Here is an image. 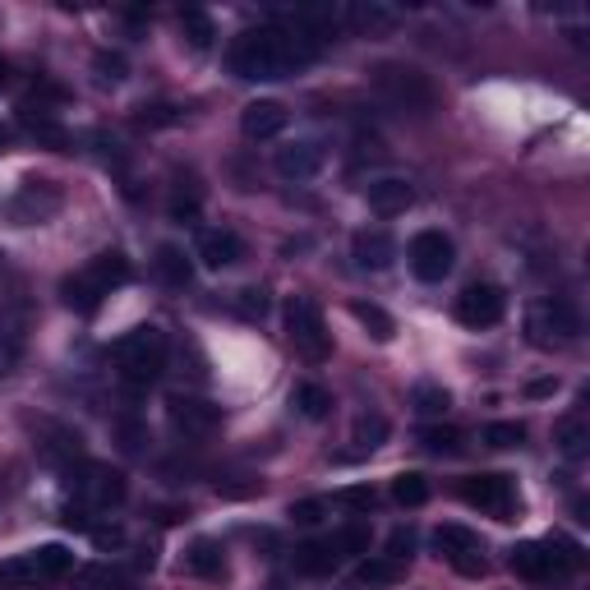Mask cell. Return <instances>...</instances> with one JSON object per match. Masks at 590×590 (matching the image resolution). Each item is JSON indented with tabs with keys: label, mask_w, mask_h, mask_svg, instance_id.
Here are the masks:
<instances>
[{
	"label": "cell",
	"mask_w": 590,
	"mask_h": 590,
	"mask_svg": "<svg viewBox=\"0 0 590 590\" xmlns=\"http://www.w3.org/2000/svg\"><path fill=\"white\" fill-rule=\"evenodd\" d=\"M461 498H466L471 508L498 516V522H512V512H516V485L508 475H493V471L461 479Z\"/></svg>",
	"instance_id": "8"
},
{
	"label": "cell",
	"mask_w": 590,
	"mask_h": 590,
	"mask_svg": "<svg viewBox=\"0 0 590 590\" xmlns=\"http://www.w3.org/2000/svg\"><path fill=\"white\" fill-rule=\"evenodd\" d=\"M350 249H356V264L360 268H387V264H393V254H397L393 235H383V231H360Z\"/></svg>",
	"instance_id": "22"
},
{
	"label": "cell",
	"mask_w": 590,
	"mask_h": 590,
	"mask_svg": "<svg viewBox=\"0 0 590 590\" xmlns=\"http://www.w3.org/2000/svg\"><path fill=\"white\" fill-rule=\"evenodd\" d=\"M88 540L98 544L102 553H116V549L125 544V530H120V526H88Z\"/></svg>",
	"instance_id": "42"
},
{
	"label": "cell",
	"mask_w": 590,
	"mask_h": 590,
	"mask_svg": "<svg viewBox=\"0 0 590 590\" xmlns=\"http://www.w3.org/2000/svg\"><path fill=\"white\" fill-rule=\"evenodd\" d=\"M180 33H184V42H190L194 51H208V47H213V37H217L213 18L203 14V10H184V14H180Z\"/></svg>",
	"instance_id": "28"
},
{
	"label": "cell",
	"mask_w": 590,
	"mask_h": 590,
	"mask_svg": "<svg viewBox=\"0 0 590 590\" xmlns=\"http://www.w3.org/2000/svg\"><path fill=\"white\" fill-rule=\"evenodd\" d=\"M5 74H10V65H5V61H0V84H5Z\"/></svg>",
	"instance_id": "49"
},
{
	"label": "cell",
	"mask_w": 590,
	"mask_h": 590,
	"mask_svg": "<svg viewBox=\"0 0 590 590\" xmlns=\"http://www.w3.org/2000/svg\"><path fill=\"white\" fill-rule=\"evenodd\" d=\"M411 401H415V411H420V415H442V411H448V406H452L448 387H438V383H420Z\"/></svg>",
	"instance_id": "36"
},
{
	"label": "cell",
	"mask_w": 590,
	"mask_h": 590,
	"mask_svg": "<svg viewBox=\"0 0 590 590\" xmlns=\"http://www.w3.org/2000/svg\"><path fill=\"white\" fill-rule=\"evenodd\" d=\"M581 563H586L581 544L563 540V535H549V540H522V544H512V559H508V567L526 581H559V577H572Z\"/></svg>",
	"instance_id": "2"
},
{
	"label": "cell",
	"mask_w": 590,
	"mask_h": 590,
	"mask_svg": "<svg viewBox=\"0 0 590 590\" xmlns=\"http://www.w3.org/2000/svg\"><path fill=\"white\" fill-rule=\"evenodd\" d=\"M286 516L295 526H319L323 516H328V498H300V503H291Z\"/></svg>",
	"instance_id": "38"
},
{
	"label": "cell",
	"mask_w": 590,
	"mask_h": 590,
	"mask_svg": "<svg viewBox=\"0 0 590 590\" xmlns=\"http://www.w3.org/2000/svg\"><path fill=\"white\" fill-rule=\"evenodd\" d=\"M291 125V111L282 106V102H272V98H258V102H249L245 111H240V129H245V139H277L282 129Z\"/></svg>",
	"instance_id": "16"
},
{
	"label": "cell",
	"mask_w": 590,
	"mask_h": 590,
	"mask_svg": "<svg viewBox=\"0 0 590 590\" xmlns=\"http://www.w3.org/2000/svg\"><path fill=\"white\" fill-rule=\"evenodd\" d=\"M503 309H508L503 291L489 286V282H475L457 295V319L466 328H493L498 319H503Z\"/></svg>",
	"instance_id": "11"
},
{
	"label": "cell",
	"mask_w": 590,
	"mask_h": 590,
	"mask_svg": "<svg viewBox=\"0 0 590 590\" xmlns=\"http://www.w3.org/2000/svg\"><path fill=\"white\" fill-rule=\"evenodd\" d=\"M18 120H24V129H28V134H33L37 143H47V148H65V143H69V139H65V129L55 125L42 106L24 102V106H18Z\"/></svg>",
	"instance_id": "23"
},
{
	"label": "cell",
	"mask_w": 590,
	"mask_h": 590,
	"mask_svg": "<svg viewBox=\"0 0 590 590\" xmlns=\"http://www.w3.org/2000/svg\"><path fill=\"white\" fill-rule=\"evenodd\" d=\"M221 563H227V549L217 540H194L184 549V567H190L194 577H221Z\"/></svg>",
	"instance_id": "24"
},
{
	"label": "cell",
	"mask_w": 590,
	"mask_h": 590,
	"mask_svg": "<svg viewBox=\"0 0 590 590\" xmlns=\"http://www.w3.org/2000/svg\"><path fill=\"white\" fill-rule=\"evenodd\" d=\"M157 272L166 277V286H190V277H194L190 258H184L176 245H162L157 249Z\"/></svg>",
	"instance_id": "29"
},
{
	"label": "cell",
	"mask_w": 590,
	"mask_h": 590,
	"mask_svg": "<svg viewBox=\"0 0 590 590\" xmlns=\"http://www.w3.org/2000/svg\"><path fill=\"white\" fill-rule=\"evenodd\" d=\"M291 563H295V572H300V577H328V572L342 567L337 549H332L328 540H309V544H300Z\"/></svg>",
	"instance_id": "20"
},
{
	"label": "cell",
	"mask_w": 590,
	"mask_h": 590,
	"mask_svg": "<svg viewBox=\"0 0 590 590\" xmlns=\"http://www.w3.org/2000/svg\"><path fill=\"white\" fill-rule=\"evenodd\" d=\"M55 208H61V190H55L51 180H24L10 203V217L18 227H37V221H47Z\"/></svg>",
	"instance_id": "12"
},
{
	"label": "cell",
	"mask_w": 590,
	"mask_h": 590,
	"mask_svg": "<svg viewBox=\"0 0 590 590\" xmlns=\"http://www.w3.org/2000/svg\"><path fill=\"white\" fill-rule=\"evenodd\" d=\"M37 581L33 559H5L0 563V590H28Z\"/></svg>",
	"instance_id": "34"
},
{
	"label": "cell",
	"mask_w": 590,
	"mask_h": 590,
	"mask_svg": "<svg viewBox=\"0 0 590 590\" xmlns=\"http://www.w3.org/2000/svg\"><path fill=\"white\" fill-rule=\"evenodd\" d=\"M286 342L295 346V356H305L309 364H323L332 356V332L323 323V313L305 295H291L286 300Z\"/></svg>",
	"instance_id": "5"
},
{
	"label": "cell",
	"mask_w": 590,
	"mask_h": 590,
	"mask_svg": "<svg viewBox=\"0 0 590 590\" xmlns=\"http://www.w3.org/2000/svg\"><path fill=\"white\" fill-rule=\"evenodd\" d=\"M393 498H397L401 508H420L424 498H429V479H424L420 471H401L393 479Z\"/></svg>",
	"instance_id": "30"
},
{
	"label": "cell",
	"mask_w": 590,
	"mask_h": 590,
	"mask_svg": "<svg viewBox=\"0 0 590 590\" xmlns=\"http://www.w3.org/2000/svg\"><path fill=\"white\" fill-rule=\"evenodd\" d=\"M194 254H198V264L203 268H235L240 258H245V240H240L231 227H203L198 240H194Z\"/></svg>",
	"instance_id": "14"
},
{
	"label": "cell",
	"mask_w": 590,
	"mask_h": 590,
	"mask_svg": "<svg viewBox=\"0 0 590 590\" xmlns=\"http://www.w3.org/2000/svg\"><path fill=\"white\" fill-rule=\"evenodd\" d=\"M406 258H411V272L420 277V282H442L457 264V249L442 231H420L411 240V249H406Z\"/></svg>",
	"instance_id": "9"
},
{
	"label": "cell",
	"mask_w": 590,
	"mask_h": 590,
	"mask_svg": "<svg viewBox=\"0 0 590 590\" xmlns=\"http://www.w3.org/2000/svg\"><path fill=\"white\" fill-rule=\"evenodd\" d=\"M411 549H415V535L411 530H406V526H397L393 535H387V563H406V559H411Z\"/></svg>",
	"instance_id": "39"
},
{
	"label": "cell",
	"mask_w": 590,
	"mask_h": 590,
	"mask_svg": "<svg viewBox=\"0 0 590 590\" xmlns=\"http://www.w3.org/2000/svg\"><path fill=\"white\" fill-rule=\"evenodd\" d=\"M217 493L221 498H249V493H258V485H217Z\"/></svg>",
	"instance_id": "46"
},
{
	"label": "cell",
	"mask_w": 590,
	"mask_h": 590,
	"mask_svg": "<svg viewBox=\"0 0 590 590\" xmlns=\"http://www.w3.org/2000/svg\"><path fill=\"white\" fill-rule=\"evenodd\" d=\"M10 143V134H5V125H0V148H5Z\"/></svg>",
	"instance_id": "48"
},
{
	"label": "cell",
	"mask_w": 590,
	"mask_h": 590,
	"mask_svg": "<svg viewBox=\"0 0 590 590\" xmlns=\"http://www.w3.org/2000/svg\"><path fill=\"white\" fill-rule=\"evenodd\" d=\"M291 406H295V411H300L305 420H323V415L332 411V393H328V387H319V383H300V387L291 393Z\"/></svg>",
	"instance_id": "26"
},
{
	"label": "cell",
	"mask_w": 590,
	"mask_h": 590,
	"mask_svg": "<svg viewBox=\"0 0 590 590\" xmlns=\"http://www.w3.org/2000/svg\"><path fill=\"white\" fill-rule=\"evenodd\" d=\"M61 295H65V305H69V309H79V313H98V305H102V291H98V286H88V282H84V272L65 277Z\"/></svg>",
	"instance_id": "27"
},
{
	"label": "cell",
	"mask_w": 590,
	"mask_h": 590,
	"mask_svg": "<svg viewBox=\"0 0 590 590\" xmlns=\"http://www.w3.org/2000/svg\"><path fill=\"white\" fill-rule=\"evenodd\" d=\"M553 387H559V379H535V383L526 387V393H530V397H549Z\"/></svg>",
	"instance_id": "47"
},
{
	"label": "cell",
	"mask_w": 590,
	"mask_h": 590,
	"mask_svg": "<svg viewBox=\"0 0 590 590\" xmlns=\"http://www.w3.org/2000/svg\"><path fill=\"white\" fill-rule=\"evenodd\" d=\"M328 544L337 549V559H356V553H369V526H342Z\"/></svg>",
	"instance_id": "35"
},
{
	"label": "cell",
	"mask_w": 590,
	"mask_h": 590,
	"mask_svg": "<svg viewBox=\"0 0 590 590\" xmlns=\"http://www.w3.org/2000/svg\"><path fill=\"white\" fill-rule=\"evenodd\" d=\"M33 567H37V581H55V577H65V572L74 567V553L65 544H42L37 553H28Z\"/></svg>",
	"instance_id": "25"
},
{
	"label": "cell",
	"mask_w": 590,
	"mask_h": 590,
	"mask_svg": "<svg viewBox=\"0 0 590 590\" xmlns=\"http://www.w3.org/2000/svg\"><path fill=\"white\" fill-rule=\"evenodd\" d=\"M350 313H356V319L369 328V337H374V342H387V337H393V332H397V323L387 319V313H383L379 305H364V300H356V305H350Z\"/></svg>",
	"instance_id": "33"
},
{
	"label": "cell",
	"mask_w": 590,
	"mask_h": 590,
	"mask_svg": "<svg viewBox=\"0 0 590 590\" xmlns=\"http://www.w3.org/2000/svg\"><path fill=\"white\" fill-rule=\"evenodd\" d=\"M374 88L387 106L411 111V116H424V111H434V102H438L429 74H420L415 65H401V61H383L374 69Z\"/></svg>",
	"instance_id": "4"
},
{
	"label": "cell",
	"mask_w": 590,
	"mask_h": 590,
	"mask_svg": "<svg viewBox=\"0 0 590 590\" xmlns=\"http://www.w3.org/2000/svg\"><path fill=\"white\" fill-rule=\"evenodd\" d=\"M342 24L346 28H356V33H387V28H397V10H387L379 5V0H360V5H346L342 10Z\"/></svg>",
	"instance_id": "19"
},
{
	"label": "cell",
	"mask_w": 590,
	"mask_h": 590,
	"mask_svg": "<svg viewBox=\"0 0 590 590\" xmlns=\"http://www.w3.org/2000/svg\"><path fill=\"white\" fill-rule=\"evenodd\" d=\"M434 549L461 572V577H485V544H479L475 530H466V526H438Z\"/></svg>",
	"instance_id": "10"
},
{
	"label": "cell",
	"mask_w": 590,
	"mask_h": 590,
	"mask_svg": "<svg viewBox=\"0 0 590 590\" xmlns=\"http://www.w3.org/2000/svg\"><path fill=\"white\" fill-rule=\"evenodd\" d=\"M424 442V452H434V457H452L461 452V429H452V424H429V429L420 434Z\"/></svg>",
	"instance_id": "32"
},
{
	"label": "cell",
	"mask_w": 590,
	"mask_h": 590,
	"mask_svg": "<svg viewBox=\"0 0 590 590\" xmlns=\"http://www.w3.org/2000/svg\"><path fill=\"white\" fill-rule=\"evenodd\" d=\"M364 198H369V208H374L379 217H397V213H406L415 203V190H411V180H401V176H383V180L364 184Z\"/></svg>",
	"instance_id": "17"
},
{
	"label": "cell",
	"mask_w": 590,
	"mask_h": 590,
	"mask_svg": "<svg viewBox=\"0 0 590 590\" xmlns=\"http://www.w3.org/2000/svg\"><path fill=\"white\" fill-rule=\"evenodd\" d=\"M84 282L88 286H98L102 295H111L116 286L129 282V258L120 249H102V254H92L88 264H84Z\"/></svg>",
	"instance_id": "18"
},
{
	"label": "cell",
	"mask_w": 590,
	"mask_h": 590,
	"mask_svg": "<svg viewBox=\"0 0 590 590\" xmlns=\"http://www.w3.org/2000/svg\"><path fill=\"white\" fill-rule=\"evenodd\" d=\"M319 47L305 42V37H295L277 24H264V28H245L227 47V65L235 79H249V84H268V79H286V74L305 69Z\"/></svg>",
	"instance_id": "1"
},
{
	"label": "cell",
	"mask_w": 590,
	"mask_h": 590,
	"mask_svg": "<svg viewBox=\"0 0 590 590\" xmlns=\"http://www.w3.org/2000/svg\"><path fill=\"white\" fill-rule=\"evenodd\" d=\"M522 438H526L522 424H489L485 429V442H493V448H516Z\"/></svg>",
	"instance_id": "41"
},
{
	"label": "cell",
	"mask_w": 590,
	"mask_h": 590,
	"mask_svg": "<svg viewBox=\"0 0 590 590\" xmlns=\"http://www.w3.org/2000/svg\"><path fill=\"white\" fill-rule=\"evenodd\" d=\"M383 438H387V420L383 415H356V424H350V442H356L360 452H374Z\"/></svg>",
	"instance_id": "31"
},
{
	"label": "cell",
	"mask_w": 590,
	"mask_h": 590,
	"mask_svg": "<svg viewBox=\"0 0 590 590\" xmlns=\"http://www.w3.org/2000/svg\"><path fill=\"white\" fill-rule=\"evenodd\" d=\"M342 503L369 512V508H374V489H342Z\"/></svg>",
	"instance_id": "45"
},
{
	"label": "cell",
	"mask_w": 590,
	"mask_h": 590,
	"mask_svg": "<svg viewBox=\"0 0 590 590\" xmlns=\"http://www.w3.org/2000/svg\"><path fill=\"white\" fill-rule=\"evenodd\" d=\"M235 309L245 313V319H264V309H268L264 291H235Z\"/></svg>",
	"instance_id": "43"
},
{
	"label": "cell",
	"mask_w": 590,
	"mask_h": 590,
	"mask_svg": "<svg viewBox=\"0 0 590 590\" xmlns=\"http://www.w3.org/2000/svg\"><path fill=\"white\" fill-rule=\"evenodd\" d=\"M92 69H98V74H102V79H106V84H120L129 65H125V55H111V51H98V55H92Z\"/></svg>",
	"instance_id": "40"
},
{
	"label": "cell",
	"mask_w": 590,
	"mask_h": 590,
	"mask_svg": "<svg viewBox=\"0 0 590 590\" xmlns=\"http://www.w3.org/2000/svg\"><path fill=\"white\" fill-rule=\"evenodd\" d=\"M79 498H84V508H92V512H111V508H120L125 503V493H129V485H125V475L116 471V466H106V461H88V466L79 471Z\"/></svg>",
	"instance_id": "7"
},
{
	"label": "cell",
	"mask_w": 590,
	"mask_h": 590,
	"mask_svg": "<svg viewBox=\"0 0 590 590\" xmlns=\"http://www.w3.org/2000/svg\"><path fill=\"white\" fill-rule=\"evenodd\" d=\"M111 360H116L120 369V379L129 387H148L162 369H166V332L153 328V323H139V328H129L125 337L111 346Z\"/></svg>",
	"instance_id": "3"
},
{
	"label": "cell",
	"mask_w": 590,
	"mask_h": 590,
	"mask_svg": "<svg viewBox=\"0 0 590 590\" xmlns=\"http://www.w3.org/2000/svg\"><path fill=\"white\" fill-rule=\"evenodd\" d=\"M553 442H559V452L581 461L590 452V420L586 415H563L559 424H553Z\"/></svg>",
	"instance_id": "21"
},
{
	"label": "cell",
	"mask_w": 590,
	"mask_h": 590,
	"mask_svg": "<svg viewBox=\"0 0 590 590\" xmlns=\"http://www.w3.org/2000/svg\"><path fill=\"white\" fill-rule=\"evenodd\" d=\"M526 332H530V342L540 346V350H553V346H567L572 337H577L581 319L572 313L567 300H540V305H530Z\"/></svg>",
	"instance_id": "6"
},
{
	"label": "cell",
	"mask_w": 590,
	"mask_h": 590,
	"mask_svg": "<svg viewBox=\"0 0 590 590\" xmlns=\"http://www.w3.org/2000/svg\"><path fill=\"white\" fill-rule=\"evenodd\" d=\"M194 213H198V190H190V194L180 190V194L171 198V217H176V221H190Z\"/></svg>",
	"instance_id": "44"
},
{
	"label": "cell",
	"mask_w": 590,
	"mask_h": 590,
	"mask_svg": "<svg viewBox=\"0 0 590 590\" xmlns=\"http://www.w3.org/2000/svg\"><path fill=\"white\" fill-rule=\"evenodd\" d=\"M166 415H171V424L180 434H190V438H208L217 424H221V406L213 401H203V397H171L166 401Z\"/></svg>",
	"instance_id": "15"
},
{
	"label": "cell",
	"mask_w": 590,
	"mask_h": 590,
	"mask_svg": "<svg viewBox=\"0 0 590 590\" xmlns=\"http://www.w3.org/2000/svg\"><path fill=\"white\" fill-rule=\"evenodd\" d=\"M397 577H401V567L387 563V559H369V563H360V572H356L360 586H387V581H397Z\"/></svg>",
	"instance_id": "37"
},
{
	"label": "cell",
	"mask_w": 590,
	"mask_h": 590,
	"mask_svg": "<svg viewBox=\"0 0 590 590\" xmlns=\"http://www.w3.org/2000/svg\"><path fill=\"white\" fill-rule=\"evenodd\" d=\"M323 162H328V148L319 139H295L286 148H277V157H272L282 180H313L323 171Z\"/></svg>",
	"instance_id": "13"
}]
</instances>
